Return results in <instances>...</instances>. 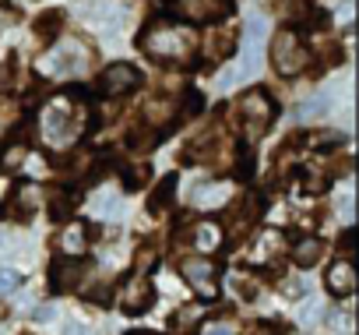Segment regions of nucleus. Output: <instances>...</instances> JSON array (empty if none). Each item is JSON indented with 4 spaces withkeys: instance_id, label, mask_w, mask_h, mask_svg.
<instances>
[{
    "instance_id": "412c9836",
    "label": "nucleus",
    "mask_w": 359,
    "mask_h": 335,
    "mask_svg": "<svg viewBox=\"0 0 359 335\" xmlns=\"http://www.w3.org/2000/svg\"><path fill=\"white\" fill-rule=\"evenodd\" d=\"M46 212H50L53 223H67V219L74 216V195H71V191H53Z\"/></svg>"
},
{
    "instance_id": "72a5a7b5",
    "label": "nucleus",
    "mask_w": 359,
    "mask_h": 335,
    "mask_svg": "<svg viewBox=\"0 0 359 335\" xmlns=\"http://www.w3.org/2000/svg\"><path fill=\"white\" fill-rule=\"evenodd\" d=\"M282 293H285V296H306V293H310V282H303V279H289Z\"/></svg>"
},
{
    "instance_id": "5701e85b",
    "label": "nucleus",
    "mask_w": 359,
    "mask_h": 335,
    "mask_svg": "<svg viewBox=\"0 0 359 335\" xmlns=\"http://www.w3.org/2000/svg\"><path fill=\"white\" fill-rule=\"evenodd\" d=\"M60 22H64V15H60V11H46V15L36 22V36H39V39H46V43H50V39H57Z\"/></svg>"
},
{
    "instance_id": "f03ea898",
    "label": "nucleus",
    "mask_w": 359,
    "mask_h": 335,
    "mask_svg": "<svg viewBox=\"0 0 359 335\" xmlns=\"http://www.w3.org/2000/svg\"><path fill=\"white\" fill-rule=\"evenodd\" d=\"M271 120H275V103H271L268 88H250V92L240 96V103H236V127H240V138L247 145L261 141L271 131Z\"/></svg>"
},
{
    "instance_id": "a878e982",
    "label": "nucleus",
    "mask_w": 359,
    "mask_h": 335,
    "mask_svg": "<svg viewBox=\"0 0 359 335\" xmlns=\"http://www.w3.org/2000/svg\"><path fill=\"white\" fill-rule=\"evenodd\" d=\"M201 110H205V96H201V92H187L184 106L176 110V120H187V117H198Z\"/></svg>"
},
{
    "instance_id": "1a4fd4ad",
    "label": "nucleus",
    "mask_w": 359,
    "mask_h": 335,
    "mask_svg": "<svg viewBox=\"0 0 359 335\" xmlns=\"http://www.w3.org/2000/svg\"><path fill=\"white\" fill-rule=\"evenodd\" d=\"M180 275H184L205 300L215 296V275H219V265H215V261H208V258H191V261L180 265Z\"/></svg>"
},
{
    "instance_id": "c9c22d12",
    "label": "nucleus",
    "mask_w": 359,
    "mask_h": 335,
    "mask_svg": "<svg viewBox=\"0 0 359 335\" xmlns=\"http://www.w3.org/2000/svg\"><path fill=\"white\" fill-rule=\"evenodd\" d=\"M64 335H95L92 324H81V321H67L64 324Z\"/></svg>"
},
{
    "instance_id": "f704fd0d",
    "label": "nucleus",
    "mask_w": 359,
    "mask_h": 335,
    "mask_svg": "<svg viewBox=\"0 0 359 335\" xmlns=\"http://www.w3.org/2000/svg\"><path fill=\"white\" fill-rule=\"evenodd\" d=\"M15 71H18V57H8V64H4V71H0V88H4V85H11V78H15Z\"/></svg>"
},
{
    "instance_id": "b1692460",
    "label": "nucleus",
    "mask_w": 359,
    "mask_h": 335,
    "mask_svg": "<svg viewBox=\"0 0 359 335\" xmlns=\"http://www.w3.org/2000/svg\"><path fill=\"white\" fill-rule=\"evenodd\" d=\"M148 184V166H127L123 170V191H141Z\"/></svg>"
},
{
    "instance_id": "0eeeda50",
    "label": "nucleus",
    "mask_w": 359,
    "mask_h": 335,
    "mask_svg": "<svg viewBox=\"0 0 359 335\" xmlns=\"http://www.w3.org/2000/svg\"><path fill=\"white\" fill-rule=\"evenodd\" d=\"M151 303H155L151 282L144 279V272H134V275L123 282V289H120V310H123L127 317H137V314H144Z\"/></svg>"
},
{
    "instance_id": "aec40b11",
    "label": "nucleus",
    "mask_w": 359,
    "mask_h": 335,
    "mask_svg": "<svg viewBox=\"0 0 359 335\" xmlns=\"http://www.w3.org/2000/svg\"><path fill=\"white\" fill-rule=\"evenodd\" d=\"M158 138H162V131H158V127H151V124L144 120L141 127H134V131H130L127 145H130V152H151V148L158 145Z\"/></svg>"
},
{
    "instance_id": "c85d7f7f",
    "label": "nucleus",
    "mask_w": 359,
    "mask_h": 335,
    "mask_svg": "<svg viewBox=\"0 0 359 335\" xmlns=\"http://www.w3.org/2000/svg\"><path fill=\"white\" fill-rule=\"evenodd\" d=\"M299 177H303V191H310V195H320V191H327V180H324V173H317V170H303Z\"/></svg>"
},
{
    "instance_id": "bb28decb",
    "label": "nucleus",
    "mask_w": 359,
    "mask_h": 335,
    "mask_svg": "<svg viewBox=\"0 0 359 335\" xmlns=\"http://www.w3.org/2000/svg\"><path fill=\"white\" fill-rule=\"evenodd\" d=\"M285 15H289V22H306V18H313V4L310 0H289Z\"/></svg>"
},
{
    "instance_id": "58836bf2",
    "label": "nucleus",
    "mask_w": 359,
    "mask_h": 335,
    "mask_svg": "<svg viewBox=\"0 0 359 335\" xmlns=\"http://www.w3.org/2000/svg\"><path fill=\"white\" fill-rule=\"evenodd\" d=\"M57 317V307H36V321H53Z\"/></svg>"
},
{
    "instance_id": "ea45409f",
    "label": "nucleus",
    "mask_w": 359,
    "mask_h": 335,
    "mask_svg": "<svg viewBox=\"0 0 359 335\" xmlns=\"http://www.w3.org/2000/svg\"><path fill=\"white\" fill-rule=\"evenodd\" d=\"M205 335H233V328H229V324H219V321H215V324H208V328H205Z\"/></svg>"
},
{
    "instance_id": "6e6552de",
    "label": "nucleus",
    "mask_w": 359,
    "mask_h": 335,
    "mask_svg": "<svg viewBox=\"0 0 359 335\" xmlns=\"http://www.w3.org/2000/svg\"><path fill=\"white\" fill-rule=\"evenodd\" d=\"M85 272H88V265H85L78 254L57 258V261H53V268H50V289H53V293H71V289H78V286H81Z\"/></svg>"
},
{
    "instance_id": "f3484780",
    "label": "nucleus",
    "mask_w": 359,
    "mask_h": 335,
    "mask_svg": "<svg viewBox=\"0 0 359 335\" xmlns=\"http://www.w3.org/2000/svg\"><path fill=\"white\" fill-rule=\"evenodd\" d=\"M320 258H324V240H320V237H299V240L292 244V261H296V268H313Z\"/></svg>"
},
{
    "instance_id": "c756f323",
    "label": "nucleus",
    "mask_w": 359,
    "mask_h": 335,
    "mask_svg": "<svg viewBox=\"0 0 359 335\" xmlns=\"http://www.w3.org/2000/svg\"><path fill=\"white\" fill-rule=\"evenodd\" d=\"M233 173H236V177H250V173H254V152H250V148H240V152H236Z\"/></svg>"
},
{
    "instance_id": "423d86ee",
    "label": "nucleus",
    "mask_w": 359,
    "mask_h": 335,
    "mask_svg": "<svg viewBox=\"0 0 359 335\" xmlns=\"http://www.w3.org/2000/svg\"><path fill=\"white\" fill-rule=\"evenodd\" d=\"M39 134L50 141V145H64L78 134V124H74V106L67 96L53 99L46 110H43V120H39Z\"/></svg>"
},
{
    "instance_id": "a19ab883",
    "label": "nucleus",
    "mask_w": 359,
    "mask_h": 335,
    "mask_svg": "<svg viewBox=\"0 0 359 335\" xmlns=\"http://www.w3.org/2000/svg\"><path fill=\"white\" fill-rule=\"evenodd\" d=\"M352 244H355V237H352V230H345V237H341V251L352 254Z\"/></svg>"
},
{
    "instance_id": "6ab92c4d",
    "label": "nucleus",
    "mask_w": 359,
    "mask_h": 335,
    "mask_svg": "<svg viewBox=\"0 0 359 335\" xmlns=\"http://www.w3.org/2000/svg\"><path fill=\"white\" fill-rule=\"evenodd\" d=\"M233 50H236V36L226 29V32H215L212 39H208V46H205V57L208 60H226V57H233Z\"/></svg>"
},
{
    "instance_id": "f257e3e1",
    "label": "nucleus",
    "mask_w": 359,
    "mask_h": 335,
    "mask_svg": "<svg viewBox=\"0 0 359 335\" xmlns=\"http://www.w3.org/2000/svg\"><path fill=\"white\" fill-rule=\"evenodd\" d=\"M141 50L151 60H158V64H184L194 53V36L187 29H180V25L158 18V22H151L141 32Z\"/></svg>"
},
{
    "instance_id": "9d476101",
    "label": "nucleus",
    "mask_w": 359,
    "mask_h": 335,
    "mask_svg": "<svg viewBox=\"0 0 359 335\" xmlns=\"http://www.w3.org/2000/svg\"><path fill=\"white\" fill-rule=\"evenodd\" d=\"M141 85V74H137V67H130V64H109L106 71H102V78H99V92L102 96H127L130 88H137Z\"/></svg>"
},
{
    "instance_id": "4c0bfd02",
    "label": "nucleus",
    "mask_w": 359,
    "mask_h": 335,
    "mask_svg": "<svg viewBox=\"0 0 359 335\" xmlns=\"http://www.w3.org/2000/svg\"><path fill=\"white\" fill-rule=\"evenodd\" d=\"M247 335H282V331H278V324L261 321V324H254V331H247Z\"/></svg>"
},
{
    "instance_id": "ddd939ff",
    "label": "nucleus",
    "mask_w": 359,
    "mask_h": 335,
    "mask_svg": "<svg viewBox=\"0 0 359 335\" xmlns=\"http://www.w3.org/2000/svg\"><path fill=\"white\" fill-rule=\"evenodd\" d=\"M222 202H229V188L222 180H201V184L191 188V205L201 209V212L222 209Z\"/></svg>"
},
{
    "instance_id": "20e7f679",
    "label": "nucleus",
    "mask_w": 359,
    "mask_h": 335,
    "mask_svg": "<svg viewBox=\"0 0 359 335\" xmlns=\"http://www.w3.org/2000/svg\"><path fill=\"white\" fill-rule=\"evenodd\" d=\"M85 67H88V50L81 43H71V39L67 43H57L39 60V74H46V78H74Z\"/></svg>"
},
{
    "instance_id": "e433bc0d",
    "label": "nucleus",
    "mask_w": 359,
    "mask_h": 335,
    "mask_svg": "<svg viewBox=\"0 0 359 335\" xmlns=\"http://www.w3.org/2000/svg\"><path fill=\"white\" fill-rule=\"evenodd\" d=\"M236 289H240V296H243V300H257V286H254V282L236 279Z\"/></svg>"
},
{
    "instance_id": "f8f14e48",
    "label": "nucleus",
    "mask_w": 359,
    "mask_h": 335,
    "mask_svg": "<svg viewBox=\"0 0 359 335\" xmlns=\"http://www.w3.org/2000/svg\"><path fill=\"white\" fill-rule=\"evenodd\" d=\"M25 155H29V127H15L4 138V145H0V170L15 173L18 166L25 162Z\"/></svg>"
},
{
    "instance_id": "a211bd4d",
    "label": "nucleus",
    "mask_w": 359,
    "mask_h": 335,
    "mask_svg": "<svg viewBox=\"0 0 359 335\" xmlns=\"http://www.w3.org/2000/svg\"><path fill=\"white\" fill-rule=\"evenodd\" d=\"M172 195H176V173H165L162 180H158V188L151 191V198H148V209L158 216V212H165L169 205H172Z\"/></svg>"
},
{
    "instance_id": "7c9ffc66",
    "label": "nucleus",
    "mask_w": 359,
    "mask_h": 335,
    "mask_svg": "<svg viewBox=\"0 0 359 335\" xmlns=\"http://www.w3.org/2000/svg\"><path fill=\"white\" fill-rule=\"evenodd\" d=\"M219 244H222V237H219L215 226H201V230H198V247H201V251H212V247H219Z\"/></svg>"
},
{
    "instance_id": "79ce46f5",
    "label": "nucleus",
    "mask_w": 359,
    "mask_h": 335,
    "mask_svg": "<svg viewBox=\"0 0 359 335\" xmlns=\"http://www.w3.org/2000/svg\"><path fill=\"white\" fill-rule=\"evenodd\" d=\"M123 335H158V331H148V328H137V331H123Z\"/></svg>"
},
{
    "instance_id": "393cba45",
    "label": "nucleus",
    "mask_w": 359,
    "mask_h": 335,
    "mask_svg": "<svg viewBox=\"0 0 359 335\" xmlns=\"http://www.w3.org/2000/svg\"><path fill=\"white\" fill-rule=\"evenodd\" d=\"M85 244H88V237H85V230H78V226H71V230L60 237V247H64L67 254H81Z\"/></svg>"
},
{
    "instance_id": "9b49d317",
    "label": "nucleus",
    "mask_w": 359,
    "mask_h": 335,
    "mask_svg": "<svg viewBox=\"0 0 359 335\" xmlns=\"http://www.w3.org/2000/svg\"><path fill=\"white\" fill-rule=\"evenodd\" d=\"M176 11L191 22H219L233 11V0H180Z\"/></svg>"
},
{
    "instance_id": "2f4dec72",
    "label": "nucleus",
    "mask_w": 359,
    "mask_h": 335,
    "mask_svg": "<svg viewBox=\"0 0 359 335\" xmlns=\"http://www.w3.org/2000/svg\"><path fill=\"white\" fill-rule=\"evenodd\" d=\"M310 145L317 152H324V145H341V134L338 131H317V134H310Z\"/></svg>"
},
{
    "instance_id": "39448f33",
    "label": "nucleus",
    "mask_w": 359,
    "mask_h": 335,
    "mask_svg": "<svg viewBox=\"0 0 359 335\" xmlns=\"http://www.w3.org/2000/svg\"><path fill=\"white\" fill-rule=\"evenodd\" d=\"M271 64H275V71H278L282 78H296V74L306 71L310 53H306V46L299 43V36L285 29V32H278V36L271 39Z\"/></svg>"
},
{
    "instance_id": "473e14b6",
    "label": "nucleus",
    "mask_w": 359,
    "mask_h": 335,
    "mask_svg": "<svg viewBox=\"0 0 359 335\" xmlns=\"http://www.w3.org/2000/svg\"><path fill=\"white\" fill-rule=\"evenodd\" d=\"M151 265H155V251H151V247H144V251L134 258V272H148Z\"/></svg>"
},
{
    "instance_id": "4468645a",
    "label": "nucleus",
    "mask_w": 359,
    "mask_h": 335,
    "mask_svg": "<svg viewBox=\"0 0 359 335\" xmlns=\"http://www.w3.org/2000/svg\"><path fill=\"white\" fill-rule=\"evenodd\" d=\"M324 286H327V293L334 300L352 296V289H355V268H352V261H334L327 268V275H324Z\"/></svg>"
},
{
    "instance_id": "dca6fc26",
    "label": "nucleus",
    "mask_w": 359,
    "mask_h": 335,
    "mask_svg": "<svg viewBox=\"0 0 359 335\" xmlns=\"http://www.w3.org/2000/svg\"><path fill=\"white\" fill-rule=\"evenodd\" d=\"M50 162L57 166V170L64 173V177H85V173H92V152L88 148H71L67 155H50Z\"/></svg>"
},
{
    "instance_id": "2eb2a0df",
    "label": "nucleus",
    "mask_w": 359,
    "mask_h": 335,
    "mask_svg": "<svg viewBox=\"0 0 359 335\" xmlns=\"http://www.w3.org/2000/svg\"><path fill=\"white\" fill-rule=\"evenodd\" d=\"M219 148H222V141H219V131L212 127V131H205V134H198V138L187 141L184 162H212L219 155Z\"/></svg>"
},
{
    "instance_id": "7ed1b4c3",
    "label": "nucleus",
    "mask_w": 359,
    "mask_h": 335,
    "mask_svg": "<svg viewBox=\"0 0 359 335\" xmlns=\"http://www.w3.org/2000/svg\"><path fill=\"white\" fill-rule=\"evenodd\" d=\"M264 18L261 15H254V18H247V46H243V60H240V67L236 71H226V74H219V88H229V85H236V81H243V78H250L257 67H261V50H264Z\"/></svg>"
},
{
    "instance_id": "4be33fe9",
    "label": "nucleus",
    "mask_w": 359,
    "mask_h": 335,
    "mask_svg": "<svg viewBox=\"0 0 359 335\" xmlns=\"http://www.w3.org/2000/svg\"><path fill=\"white\" fill-rule=\"evenodd\" d=\"M92 209H95L99 219H120L123 216V205H120V195L116 191H99Z\"/></svg>"
},
{
    "instance_id": "cd10ccee",
    "label": "nucleus",
    "mask_w": 359,
    "mask_h": 335,
    "mask_svg": "<svg viewBox=\"0 0 359 335\" xmlns=\"http://www.w3.org/2000/svg\"><path fill=\"white\" fill-rule=\"evenodd\" d=\"M25 282V275L18 268H0V293H15Z\"/></svg>"
}]
</instances>
